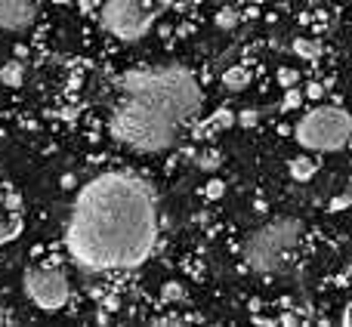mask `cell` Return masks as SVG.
I'll return each mask as SVG.
<instances>
[{
    "label": "cell",
    "mask_w": 352,
    "mask_h": 327,
    "mask_svg": "<svg viewBox=\"0 0 352 327\" xmlns=\"http://www.w3.org/2000/svg\"><path fill=\"white\" fill-rule=\"evenodd\" d=\"M155 235V194L127 173H105L87 182L68 219V250L78 266L93 272L140 266L152 253Z\"/></svg>",
    "instance_id": "6da1fadb"
},
{
    "label": "cell",
    "mask_w": 352,
    "mask_h": 327,
    "mask_svg": "<svg viewBox=\"0 0 352 327\" xmlns=\"http://www.w3.org/2000/svg\"><path fill=\"white\" fill-rule=\"evenodd\" d=\"M109 133L115 136L121 146L133 148V152H164L176 142L179 133V121L158 102L136 93H124V99L115 105L109 121Z\"/></svg>",
    "instance_id": "7a4b0ae2"
},
{
    "label": "cell",
    "mask_w": 352,
    "mask_h": 327,
    "mask_svg": "<svg viewBox=\"0 0 352 327\" xmlns=\"http://www.w3.org/2000/svg\"><path fill=\"white\" fill-rule=\"evenodd\" d=\"M121 90L158 102L161 109L170 111L179 124L188 121L201 105L198 84H195L192 74L179 65H158V68H146V71L127 74V78L121 80Z\"/></svg>",
    "instance_id": "3957f363"
},
{
    "label": "cell",
    "mask_w": 352,
    "mask_h": 327,
    "mask_svg": "<svg viewBox=\"0 0 352 327\" xmlns=\"http://www.w3.org/2000/svg\"><path fill=\"white\" fill-rule=\"evenodd\" d=\"M300 238V223L297 219H275L269 225H260L256 232H250L248 241L241 244V256L248 262V269L260 275L281 272L291 260L294 247Z\"/></svg>",
    "instance_id": "277c9868"
},
{
    "label": "cell",
    "mask_w": 352,
    "mask_h": 327,
    "mask_svg": "<svg viewBox=\"0 0 352 327\" xmlns=\"http://www.w3.org/2000/svg\"><path fill=\"white\" fill-rule=\"evenodd\" d=\"M297 142L309 152H337L349 142L352 136V117L346 109H334V105H322L312 109L294 130Z\"/></svg>",
    "instance_id": "5b68a950"
},
{
    "label": "cell",
    "mask_w": 352,
    "mask_h": 327,
    "mask_svg": "<svg viewBox=\"0 0 352 327\" xmlns=\"http://www.w3.org/2000/svg\"><path fill=\"white\" fill-rule=\"evenodd\" d=\"M152 25V10L142 0H105L102 28L118 41H140Z\"/></svg>",
    "instance_id": "8992f818"
},
{
    "label": "cell",
    "mask_w": 352,
    "mask_h": 327,
    "mask_svg": "<svg viewBox=\"0 0 352 327\" xmlns=\"http://www.w3.org/2000/svg\"><path fill=\"white\" fill-rule=\"evenodd\" d=\"M25 297L43 312H56L68 303L72 284L62 269H28L25 272Z\"/></svg>",
    "instance_id": "52a82bcc"
},
{
    "label": "cell",
    "mask_w": 352,
    "mask_h": 327,
    "mask_svg": "<svg viewBox=\"0 0 352 327\" xmlns=\"http://www.w3.org/2000/svg\"><path fill=\"white\" fill-rule=\"evenodd\" d=\"M37 16L34 0H0V28L3 31H25Z\"/></svg>",
    "instance_id": "ba28073f"
},
{
    "label": "cell",
    "mask_w": 352,
    "mask_h": 327,
    "mask_svg": "<svg viewBox=\"0 0 352 327\" xmlns=\"http://www.w3.org/2000/svg\"><path fill=\"white\" fill-rule=\"evenodd\" d=\"M287 170H291L294 179L306 182V179H312V176H316L318 164H316V158H309V155H300V158H294L291 164H287Z\"/></svg>",
    "instance_id": "9c48e42d"
},
{
    "label": "cell",
    "mask_w": 352,
    "mask_h": 327,
    "mask_svg": "<svg viewBox=\"0 0 352 327\" xmlns=\"http://www.w3.org/2000/svg\"><path fill=\"white\" fill-rule=\"evenodd\" d=\"M22 80H25V65L22 62L12 59V62H6V65L0 68V84L3 87H19Z\"/></svg>",
    "instance_id": "30bf717a"
},
{
    "label": "cell",
    "mask_w": 352,
    "mask_h": 327,
    "mask_svg": "<svg viewBox=\"0 0 352 327\" xmlns=\"http://www.w3.org/2000/svg\"><path fill=\"white\" fill-rule=\"evenodd\" d=\"M291 49L300 56V59H306V62L318 59V53H322V47H318V41H312V37H297V41L291 43Z\"/></svg>",
    "instance_id": "8fae6325"
},
{
    "label": "cell",
    "mask_w": 352,
    "mask_h": 327,
    "mask_svg": "<svg viewBox=\"0 0 352 327\" xmlns=\"http://www.w3.org/2000/svg\"><path fill=\"white\" fill-rule=\"evenodd\" d=\"M248 84H250V78H248V71H244V68H229V71L223 74V87H226V90H232V93L244 90Z\"/></svg>",
    "instance_id": "7c38bea8"
},
{
    "label": "cell",
    "mask_w": 352,
    "mask_h": 327,
    "mask_svg": "<svg viewBox=\"0 0 352 327\" xmlns=\"http://www.w3.org/2000/svg\"><path fill=\"white\" fill-rule=\"evenodd\" d=\"M161 300H164V303H182V300H186V284H182V281H167V284L161 287Z\"/></svg>",
    "instance_id": "4fadbf2b"
},
{
    "label": "cell",
    "mask_w": 352,
    "mask_h": 327,
    "mask_svg": "<svg viewBox=\"0 0 352 327\" xmlns=\"http://www.w3.org/2000/svg\"><path fill=\"white\" fill-rule=\"evenodd\" d=\"M235 22H238L235 10H223V12H219V16H217V25H219V28H232V25H235Z\"/></svg>",
    "instance_id": "5bb4252c"
},
{
    "label": "cell",
    "mask_w": 352,
    "mask_h": 327,
    "mask_svg": "<svg viewBox=\"0 0 352 327\" xmlns=\"http://www.w3.org/2000/svg\"><path fill=\"white\" fill-rule=\"evenodd\" d=\"M278 80H281V87H294L300 80V74L294 71V68H281L278 71Z\"/></svg>",
    "instance_id": "9a60e30c"
},
{
    "label": "cell",
    "mask_w": 352,
    "mask_h": 327,
    "mask_svg": "<svg viewBox=\"0 0 352 327\" xmlns=\"http://www.w3.org/2000/svg\"><path fill=\"white\" fill-rule=\"evenodd\" d=\"M198 164H201V167H204V170H213V167H217V164H219V155H201Z\"/></svg>",
    "instance_id": "2e32d148"
},
{
    "label": "cell",
    "mask_w": 352,
    "mask_h": 327,
    "mask_svg": "<svg viewBox=\"0 0 352 327\" xmlns=\"http://www.w3.org/2000/svg\"><path fill=\"white\" fill-rule=\"evenodd\" d=\"M238 124H244V127H254V124H256V111H244V115H238Z\"/></svg>",
    "instance_id": "e0dca14e"
},
{
    "label": "cell",
    "mask_w": 352,
    "mask_h": 327,
    "mask_svg": "<svg viewBox=\"0 0 352 327\" xmlns=\"http://www.w3.org/2000/svg\"><path fill=\"white\" fill-rule=\"evenodd\" d=\"M204 192H207V194H210V198H219V194H223V182H217V179H213V182H210V185H207V188H204Z\"/></svg>",
    "instance_id": "ac0fdd59"
},
{
    "label": "cell",
    "mask_w": 352,
    "mask_h": 327,
    "mask_svg": "<svg viewBox=\"0 0 352 327\" xmlns=\"http://www.w3.org/2000/svg\"><path fill=\"white\" fill-rule=\"evenodd\" d=\"M309 3H324V0H309Z\"/></svg>",
    "instance_id": "d6986e66"
}]
</instances>
